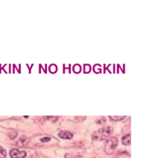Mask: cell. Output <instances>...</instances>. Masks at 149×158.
Segmentation results:
<instances>
[{
  "label": "cell",
  "instance_id": "cell-4",
  "mask_svg": "<svg viewBox=\"0 0 149 158\" xmlns=\"http://www.w3.org/2000/svg\"><path fill=\"white\" fill-rule=\"evenodd\" d=\"M29 141H30L29 138L27 137L26 136H23L22 137L19 138V139H18V141L17 142L16 144H17V146L19 147H24L29 143Z\"/></svg>",
  "mask_w": 149,
  "mask_h": 158
},
{
  "label": "cell",
  "instance_id": "cell-3",
  "mask_svg": "<svg viewBox=\"0 0 149 158\" xmlns=\"http://www.w3.org/2000/svg\"><path fill=\"white\" fill-rule=\"evenodd\" d=\"M10 156L12 158H25L26 157V152L18 149H12L10 152Z\"/></svg>",
  "mask_w": 149,
  "mask_h": 158
},
{
  "label": "cell",
  "instance_id": "cell-7",
  "mask_svg": "<svg viewBox=\"0 0 149 158\" xmlns=\"http://www.w3.org/2000/svg\"><path fill=\"white\" fill-rule=\"evenodd\" d=\"M126 116H110V118H112L113 120H114V121H121V120H122L123 118H125Z\"/></svg>",
  "mask_w": 149,
  "mask_h": 158
},
{
  "label": "cell",
  "instance_id": "cell-1",
  "mask_svg": "<svg viewBox=\"0 0 149 158\" xmlns=\"http://www.w3.org/2000/svg\"><path fill=\"white\" fill-rule=\"evenodd\" d=\"M113 131H114V128L110 126L102 127V128H100L99 130L93 133L92 139L96 141L105 140V139H107V138L110 137Z\"/></svg>",
  "mask_w": 149,
  "mask_h": 158
},
{
  "label": "cell",
  "instance_id": "cell-2",
  "mask_svg": "<svg viewBox=\"0 0 149 158\" xmlns=\"http://www.w3.org/2000/svg\"><path fill=\"white\" fill-rule=\"evenodd\" d=\"M118 145V139L115 136H112V137H109L107 139V143H106L105 146V151L107 154H111L114 152L115 149H116V146Z\"/></svg>",
  "mask_w": 149,
  "mask_h": 158
},
{
  "label": "cell",
  "instance_id": "cell-6",
  "mask_svg": "<svg viewBox=\"0 0 149 158\" xmlns=\"http://www.w3.org/2000/svg\"><path fill=\"white\" fill-rule=\"evenodd\" d=\"M122 143L125 145H129L130 144V134H127V135L124 136L122 139Z\"/></svg>",
  "mask_w": 149,
  "mask_h": 158
},
{
  "label": "cell",
  "instance_id": "cell-12",
  "mask_svg": "<svg viewBox=\"0 0 149 158\" xmlns=\"http://www.w3.org/2000/svg\"><path fill=\"white\" fill-rule=\"evenodd\" d=\"M50 140H51V139L49 137H44L40 139V141L43 142V143H46V142H49Z\"/></svg>",
  "mask_w": 149,
  "mask_h": 158
},
{
  "label": "cell",
  "instance_id": "cell-5",
  "mask_svg": "<svg viewBox=\"0 0 149 158\" xmlns=\"http://www.w3.org/2000/svg\"><path fill=\"white\" fill-rule=\"evenodd\" d=\"M58 136H60V138L64 139H71L72 138V134L69 131H60L59 133Z\"/></svg>",
  "mask_w": 149,
  "mask_h": 158
},
{
  "label": "cell",
  "instance_id": "cell-10",
  "mask_svg": "<svg viewBox=\"0 0 149 158\" xmlns=\"http://www.w3.org/2000/svg\"><path fill=\"white\" fill-rule=\"evenodd\" d=\"M81 66H79V65H75V66H74V71H75V73H80V71H81Z\"/></svg>",
  "mask_w": 149,
  "mask_h": 158
},
{
  "label": "cell",
  "instance_id": "cell-13",
  "mask_svg": "<svg viewBox=\"0 0 149 158\" xmlns=\"http://www.w3.org/2000/svg\"><path fill=\"white\" fill-rule=\"evenodd\" d=\"M89 71H90V66H89V65H85V66H84V72L85 73H89Z\"/></svg>",
  "mask_w": 149,
  "mask_h": 158
},
{
  "label": "cell",
  "instance_id": "cell-9",
  "mask_svg": "<svg viewBox=\"0 0 149 158\" xmlns=\"http://www.w3.org/2000/svg\"><path fill=\"white\" fill-rule=\"evenodd\" d=\"M17 131H14V132L10 133V134H9V136H10V139H13L16 137V136H17Z\"/></svg>",
  "mask_w": 149,
  "mask_h": 158
},
{
  "label": "cell",
  "instance_id": "cell-11",
  "mask_svg": "<svg viewBox=\"0 0 149 158\" xmlns=\"http://www.w3.org/2000/svg\"><path fill=\"white\" fill-rule=\"evenodd\" d=\"M56 70H57V68L55 65H52L50 66V71H51V73H55Z\"/></svg>",
  "mask_w": 149,
  "mask_h": 158
},
{
  "label": "cell",
  "instance_id": "cell-14",
  "mask_svg": "<svg viewBox=\"0 0 149 158\" xmlns=\"http://www.w3.org/2000/svg\"><path fill=\"white\" fill-rule=\"evenodd\" d=\"M73 158H84L83 157H81V156H76V157H73Z\"/></svg>",
  "mask_w": 149,
  "mask_h": 158
},
{
  "label": "cell",
  "instance_id": "cell-8",
  "mask_svg": "<svg viewBox=\"0 0 149 158\" xmlns=\"http://www.w3.org/2000/svg\"><path fill=\"white\" fill-rule=\"evenodd\" d=\"M6 151L2 146H0V158H5L6 157Z\"/></svg>",
  "mask_w": 149,
  "mask_h": 158
}]
</instances>
